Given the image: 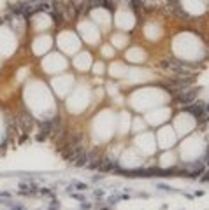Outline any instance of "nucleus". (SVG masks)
<instances>
[{"mask_svg": "<svg viewBox=\"0 0 209 210\" xmlns=\"http://www.w3.org/2000/svg\"><path fill=\"white\" fill-rule=\"evenodd\" d=\"M186 111L195 117V119H202L206 116V103L204 102H193L190 105H186Z\"/></svg>", "mask_w": 209, "mask_h": 210, "instance_id": "f257e3e1", "label": "nucleus"}, {"mask_svg": "<svg viewBox=\"0 0 209 210\" xmlns=\"http://www.w3.org/2000/svg\"><path fill=\"white\" fill-rule=\"evenodd\" d=\"M197 98V89H190V91H179L176 95V100L181 103V105H190L193 103Z\"/></svg>", "mask_w": 209, "mask_h": 210, "instance_id": "f03ea898", "label": "nucleus"}, {"mask_svg": "<svg viewBox=\"0 0 209 210\" xmlns=\"http://www.w3.org/2000/svg\"><path fill=\"white\" fill-rule=\"evenodd\" d=\"M88 161H90V156H88V152L86 151H83L76 160H74V165L76 166H88Z\"/></svg>", "mask_w": 209, "mask_h": 210, "instance_id": "7ed1b4c3", "label": "nucleus"}, {"mask_svg": "<svg viewBox=\"0 0 209 210\" xmlns=\"http://www.w3.org/2000/svg\"><path fill=\"white\" fill-rule=\"evenodd\" d=\"M74 186H76L77 189H81V191H83V189H86V186H84V184H79V182H74Z\"/></svg>", "mask_w": 209, "mask_h": 210, "instance_id": "20e7f679", "label": "nucleus"}, {"mask_svg": "<svg viewBox=\"0 0 209 210\" xmlns=\"http://www.w3.org/2000/svg\"><path fill=\"white\" fill-rule=\"evenodd\" d=\"M202 180H209V170H207V172H204V177H202Z\"/></svg>", "mask_w": 209, "mask_h": 210, "instance_id": "39448f33", "label": "nucleus"}]
</instances>
